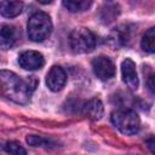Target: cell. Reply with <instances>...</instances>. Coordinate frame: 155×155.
I'll list each match as a JSON object with an SVG mask.
<instances>
[{
  "label": "cell",
  "mask_w": 155,
  "mask_h": 155,
  "mask_svg": "<svg viewBox=\"0 0 155 155\" xmlns=\"http://www.w3.org/2000/svg\"><path fill=\"white\" fill-rule=\"evenodd\" d=\"M0 81L2 96L18 104L28 103L38 86V80L35 76L21 79L17 74L8 70H1Z\"/></svg>",
  "instance_id": "1"
},
{
  "label": "cell",
  "mask_w": 155,
  "mask_h": 155,
  "mask_svg": "<svg viewBox=\"0 0 155 155\" xmlns=\"http://www.w3.org/2000/svg\"><path fill=\"white\" fill-rule=\"evenodd\" d=\"M28 36L34 42H41L52 33V21L45 12H35L28 21Z\"/></svg>",
  "instance_id": "2"
},
{
  "label": "cell",
  "mask_w": 155,
  "mask_h": 155,
  "mask_svg": "<svg viewBox=\"0 0 155 155\" xmlns=\"http://www.w3.org/2000/svg\"><path fill=\"white\" fill-rule=\"evenodd\" d=\"M111 122L121 133L127 136L137 133L140 127V119L138 114L130 109L114 111L111 114Z\"/></svg>",
  "instance_id": "3"
},
{
  "label": "cell",
  "mask_w": 155,
  "mask_h": 155,
  "mask_svg": "<svg viewBox=\"0 0 155 155\" xmlns=\"http://www.w3.org/2000/svg\"><path fill=\"white\" fill-rule=\"evenodd\" d=\"M69 46L74 53H88L96 47V38L87 28H76L69 35Z\"/></svg>",
  "instance_id": "4"
},
{
  "label": "cell",
  "mask_w": 155,
  "mask_h": 155,
  "mask_svg": "<svg viewBox=\"0 0 155 155\" xmlns=\"http://www.w3.org/2000/svg\"><path fill=\"white\" fill-rule=\"evenodd\" d=\"M92 69L94 75L103 81L110 80L115 75V65L111 62V59L105 56L96 57L92 61Z\"/></svg>",
  "instance_id": "5"
},
{
  "label": "cell",
  "mask_w": 155,
  "mask_h": 155,
  "mask_svg": "<svg viewBox=\"0 0 155 155\" xmlns=\"http://www.w3.org/2000/svg\"><path fill=\"white\" fill-rule=\"evenodd\" d=\"M19 65L25 70H36L42 68L45 64L44 56L39 51H25L19 54L18 57Z\"/></svg>",
  "instance_id": "6"
},
{
  "label": "cell",
  "mask_w": 155,
  "mask_h": 155,
  "mask_svg": "<svg viewBox=\"0 0 155 155\" xmlns=\"http://www.w3.org/2000/svg\"><path fill=\"white\" fill-rule=\"evenodd\" d=\"M65 82H67V74L64 69L59 65H53L46 75L47 87L53 92H58L64 87Z\"/></svg>",
  "instance_id": "7"
},
{
  "label": "cell",
  "mask_w": 155,
  "mask_h": 155,
  "mask_svg": "<svg viewBox=\"0 0 155 155\" xmlns=\"http://www.w3.org/2000/svg\"><path fill=\"white\" fill-rule=\"evenodd\" d=\"M121 75H122L124 82L127 85V87L130 90L136 91L138 88L139 81H138V75H137V70H136V63L132 59L126 58L125 61H122Z\"/></svg>",
  "instance_id": "8"
},
{
  "label": "cell",
  "mask_w": 155,
  "mask_h": 155,
  "mask_svg": "<svg viewBox=\"0 0 155 155\" xmlns=\"http://www.w3.org/2000/svg\"><path fill=\"white\" fill-rule=\"evenodd\" d=\"M81 108H82V113L87 117H90L91 120H94V121L102 119L103 113H104L103 103L98 98H92V99L85 102Z\"/></svg>",
  "instance_id": "9"
},
{
  "label": "cell",
  "mask_w": 155,
  "mask_h": 155,
  "mask_svg": "<svg viewBox=\"0 0 155 155\" xmlns=\"http://www.w3.org/2000/svg\"><path fill=\"white\" fill-rule=\"evenodd\" d=\"M17 40V31L16 28L12 25L4 24L0 29V46L2 50H8L13 46Z\"/></svg>",
  "instance_id": "10"
},
{
  "label": "cell",
  "mask_w": 155,
  "mask_h": 155,
  "mask_svg": "<svg viewBox=\"0 0 155 155\" xmlns=\"http://www.w3.org/2000/svg\"><path fill=\"white\" fill-rule=\"evenodd\" d=\"M23 10V4L21 1H1L0 2V13L4 17L13 18L17 17Z\"/></svg>",
  "instance_id": "11"
},
{
  "label": "cell",
  "mask_w": 155,
  "mask_h": 155,
  "mask_svg": "<svg viewBox=\"0 0 155 155\" xmlns=\"http://www.w3.org/2000/svg\"><path fill=\"white\" fill-rule=\"evenodd\" d=\"M120 13V8L116 4H107L101 8L99 17L104 23L113 22Z\"/></svg>",
  "instance_id": "12"
},
{
  "label": "cell",
  "mask_w": 155,
  "mask_h": 155,
  "mask_svg": "<svg viewBox=\"0 0 155 155\" xmlns=\"http://www.w3.org/2000/svg\"><path fill=\"white\" fill-rule=\"evenodd\" d=\"M142 48L148 53H155V27L148 29L140 41Z\"/></svg>",
  "instance_id": "13"
},
{
  "label": "cell",
  "mask_w": 155,
  "mask_h": 155,
  "mask_svg": "<svg viewBox=\"0 0 155 155\" xmlns=\"http://www.w3.org/2000/svg\"><path fill=\"white\" fill-rule=\"evenodd\" d=\"M92 5L91 1H87V0H65L63 1V6L70 11V12H81V11H85L87 10L90 6Z\"/></svg>",
  "instance_id": "14"
},
{
  "label": "cell",
  "mask_w": 155,
  "mask_h": 155,
  "mask_svg": "<svg viewBox=\"0 0 155 155\" xmlns=\"http://www.w3.org/2000/svg\"><path fill=\"white\" fill-rule=\"evenodd\" d=\"M27 143L31 147H53L54 143L47 138H44L41 136H36V134H30L27 137Z\"/></svg>",
  "instance_id": "15"
},
{
  "label": "cell",
  "mask_w": 155,
  "mask_h": 155,
  "mask_svg": "<svg viewBox=\"0 0 155 155\" xmlns=\"http://www.w3.org/2000/svg\"><path fill=\"white\" fill-rule=\"evenodd\" d=\"M4 150L10 155H27V150L15 140H8L4 145Z\"/></svg>",
  "instance_id": "16"
},
{
  "label": "cell",
  "mask_w": 155,
  "mask_h": 155,
  "mask_svg": "<svg viewBox=\"0 0 155 155\" xmlns=\"http://www.w3.org/2000/svg\"><path fill=\"white\" fill-rule=\"evenodd\" d=\"M147 87L153 94H155V74L149 75L148 80H147Z\"/></svg>",
  "instance_id": "17"
},
{
  "label": "cell",
  "mask_w": 155,
  "mask_h": 155,
  "mask_svg": "<svg viewBox=\"0 0 155 155\" xmlns=\"http://www.w3.org/2000/svg\"><path fill=\"white\" fill-rule=\"evenodd\" d=\"M145 143H147L149 150L155 155V137H150V138H148V139L145 140Z\"/></svg>",
  "instance_id": "18"
}]
</instances>
